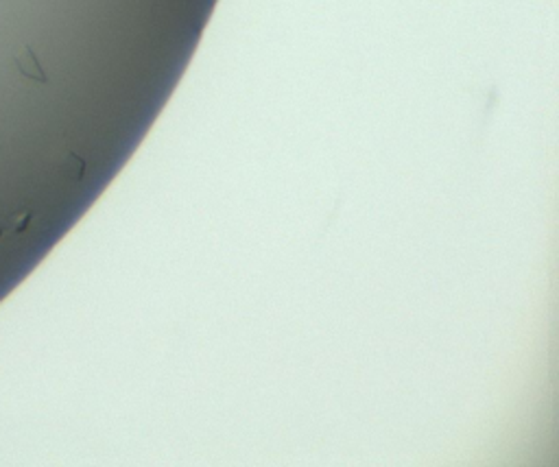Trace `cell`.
Returning a JSON list of instances; mask_svg holds the SVG:
<instances>
[{
    "instance_id": "1",
    "label": "cell",
    "mask_w": 559,
    "mask_h": 467,
    "mask_svg": "<svg viewBox=\"0 0 559 467\" xmlns=\"http://www.w3.org/2000/svg\"><path fill=\"white\" fill-rule=\"evenodd\" d=\"M16 66H18L20 75H24L26 79H33L38 83H46L48 81V77H46L44 68L40 66V62H38V57H36L31 46H22L16 53Z\"/></svg>"
},
{
    "instance_id": "2",
    "label": "cell",
    "mask_w": 559,
    "mask_h": 467,
    "mask_svg": "<svg viewBox=\"0 0 559 467\" xmlns=\"http://www.w3.org/2000/svg\"><path fill=\"white\" fill-rule=\"evenodd\" d=\"M62 172L66 175L68 180H83V172H85V162L83 158H79L77 153H66L64 160H62Z\"/></svg>"
},
{
    "instance_id": "3",
    "label": "cell",
    "mask_w": 559,
    "mask_h": 467,
    "mask_svg": "<svg viewBox=\"0 0 559 467\" xmlns=\"http://www.w3.org/2000/svg\"><path fill=\"white\" fill-rule=\"evenodd\" d=\"M31 212H22V214H18L13 221H11V225H9V229L13 231V234H20V231H24L26 229V225L31 223Z\"/></svg>"
}]
</instances>
